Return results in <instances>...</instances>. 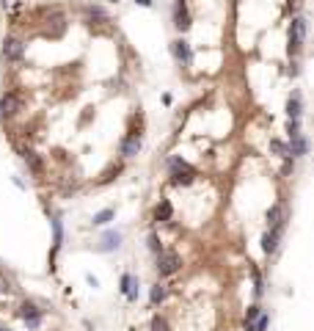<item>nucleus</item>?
<instances>
[{
  "label": "nucleus",
  "mask_w": 314,
  "mask_h": 331,
  "mask_svg": "<svg viewBox=\"0 0 314 331\" xmlns=\"http://www.w3.org/2000/svg\"><path fill=\"white\" fill-rule=\"evenodd\" d=\"M149 298H152V304L157 306V304L163 301V298H165V287H163V284H154L152 293H149Z\"/></svg>",
  "instance_id": "17"
},
{
  "label": "nucleus",
  "mask_w": 314,
  "mask_h": 331,
  "mask_svg": "<svg viewBox=\"0 0 314 331\" xmlns=\"http://www.w3.org/2000/svg\"><path fill=\"white\" fill-rule=\"evenodd\" d=\"M22 157H25V163L28 166H31V171H33V174H42V157H39V155L36 152H31V149H25V152H22Z\"/></svg>",
  "instance_id": "14"
},
{
  "label": "nucleus",
  "mask_w": 314,
  "mask_h": 331,
  "mask_svg": "<svg viewBox=\"0 0 314 331\" xmlns=\"http://www.w3.org/2000/svg\"><path fill=\"white\" fill-rule=\"evenodd\" d=\"M88 17H91V22L97 19V22H105V11L102 9H88Z\"/></svg>",
  "instance_id": "23"
},
{
  "label": "nucleus",
  "mask_w": 314,
  "mask_h": 331,
  "mask_svg": "<svg viewBox=\"0 0 314 331\" xmlns=\"http://www.w3.org/2000/svg\"><path fill=\"white\" fill-rule=\"evenodd\" d=\"M52 232H55V246H61V240H64V229H61V221L58 218L52 221Z\"/></svg>",
  "instance_id": "21"
},
{
  "label": "nucleus",
  "mask_w": 314,
  "mask_h": 331,
  "mask_svg": "<svg viewBox=\"0 0 314 331\" xmlns=\"http://www.w3.org/2000/svg\"><path fill=\"white\" fill-rule=\"evenodd\" d=\"M0 113H3V116L17 113V97H14V94H3V100H0Z\"/></svg>",
  "instance_id": "13"
},
{
  "label": "nucleus",
  "mask_w": 314,
  "mask_h": 331,
  "mask_svg": "<svg viewBox=\"0 0 314 331\" xmlns=\"http://www.w3.org/2000/svg\"><path fill=\"white\" fill-rule=\"evenodd\" d=\"M287 149H289V157H303L309 152V141H306L303 133H297V136H292V144Z\"/></svg>",
  "instance_id": "7"
},
{
  "label": "nucleus",
  "mask_w": 314,
  "mask_h": 331,
  "mask_svg": "<svg viewBox=\"0 0 314 331\" xmlns=\"http://www.w3.org/2000/svg\"><path fill=\"white\" fill-rule=\"evenodd\" d=\"M171 202H165V199H163L160 204H157V210H154V218L157 221H171Z\"/></svg>",
  "instance_id": "16"
},
{
  "label": "nucleus",
  "mask_w": 314,
  "mask_h": 331,
  "mask_svg": "<svg viewBox=\"0 0 314 331\" xmlns=\"http://www.w3.org/2000/svg\"><path fill=\"white\" fill-rule=\"evenodd\" d=\"M287 133H289V138H292V136H297V133H300V122H297V119H289Z\"/></svg>",
  "instance_id": "22"
},
{
  "label": "nucleus",
  "mask_w": 314,
  "mask_h": 331,
  "mask_svg": "<svg viewBox=\"0 0 314 331\" xmlns=\"http://www.w3.org/2000/svg\"><path fill=\"white\" fill-rule=\"evenodd\" d=\"M152 331H168V323L163 320V317H154V320H152Z\"/></svg>",
  "instance_id": "24"
},
{
  "label": "nucleus",
  "mask_w": 314,
  "mask_h": 331,
  "mask_svg": "<svg viewBox=\"0 0 314 331\" xmlns=\"http://www.w3.org/2000/svg\"><path fill=\"white\" fill-rule=\"evenodd\" d=\"M22 317H25L28 329H36V326L42 323V312H39L33 304H25V306H22Z\"/></svg>",
  "instance_id": "10"
},
{
  "label": "nucleus",
  "mask_w": 314,
  "mask_h": 331,
  "mask_svg": "<svg viewBox=\"0 0 314 331\" xmlns=\"http://www.w3.org/2000/svg\"><path fill=\"white\" fill-rule=\"evenodd\" d=\"M22 55H25V44L19 39H6L3 42V58L6 61H19Z\"/></svg>",
  "instance_id": "4"
},
{
  "label": "nucleus",
  "mask_w": 314,
  "mask_h": 331,
  "mask_svg": "<svg viewBox=\"0 0 314 331\" xmlns=\"http://www.w3.org/2000/svg\"><path fill=\"white\" fill-rule=\"evenodd\" d=\"M279 238H281V232H279V229L264 232V238H262V251H264V254H273V251L279 248Z\"/></svg>",
  "instance_id": "9"
},
{
  "label": "nucleus",
  "mask_w": 314,
  "mask_h": 331,
  "mask_svg": "<svg viewBox=\"0 0 314 331\" xmlns=\"http://www.w3.org/2000/svg\"><path fill=\"white\" fill-rule=\"evenodd\" d=\"M149 248H152V251H160V240H157V235H149Z\"/></svg>",
  "instance_id": "25"
},
{
  "label": "nucleus",
  "mask_w": 314,
  "mask_h": 331,
  "mask_svg": "<svg viewBox=\"0 0 314 331\" xmlns=\"http://www.w3.org/2000/svg\"><path fill=\"white\" fill-rule=\"evenodd\" d=\"M138 149H141V138L138 136H130V138L121 141V155H124V157H135Z\"/></svg>",
  "instance_id": "11"
},
{
  "label": "nucleus",
  "mask_w": 314,
  "mask_h": 331,
  "mask_svg": "<svg viewBox=\"0 0 314 331\" xmlns=\"http://www.w3.org/2000/svg\"><path fill=\"white\" fill-rule=\"evenodd\" d=\"M130 281H132V276H130V273H124V276H121V293H127Z\"/></svg>",
  "instance_id": "26"
},
{
  "label": "nucleus",
  "mask_w": 314,
  "mask_h": 331,
  "mask_svg": "<svg viewBox=\"0 0 314 331\" xmlns=\"http://www.w3.org/2000/svg\"><path fill=\"white\" fill-rule=\"evenodd\" d=\"M174 25L179 31H187L190 28V14H187V3L185 0H177V9H174Z\"/></svg>",
  "instance_id": "5"
},
{
  "label": "nucleus",
  "mask_w": 314,
  "mask_h": 331,
  "mask_svg": "<svg viewBox=\"0 0 314 331\" xmlns=\"http://www.w3.org/2000/svg\"><path fill=\"white\" fill-rule=\"evenodd\" d=\"M270 149H273V152H279L281 157H289V149H287V144H281V141H270Z\"/></svg>",
  "instance_id": "19"
},
{
  "label": "nucleus",
  "mask_w": 314,
  "mask_h": 331,
  "mask_svg": "<svg viewBox=\"0 0 314 331\" xmlns=\"http://www.w3.org/2000/svg\"><path fill=\"white\" fill-rule=\"evenodd\" d=\"M119 246H121V235L119 232H108L99 243V251H113V248H119Z\"/></svg>",
  "instance_id": "12"
},
{
  "label": "nucleus",
  "mask_w": 314,
  "mask_h": 331,
  "mask_svg": "<svg viewBox=\"0 0 314 331\" xmlns=\"http://www.w3.org/2000/svg\"><path fill=\"white\" fill-rule=\"evenodd\" d=\"M259 314H262V306H248V312H246V323H251V320H256V317H259Z\"/></svg>",
  "instance_id": "20"
},
{
  "label": "nucleus",
  "mask_w": 314,
  "mask_h": 331,
  "mask_svg": "<svg viewBox=\"0 0 314 331\" xmlns=\"http://www.w3.org/2000/svg\"><path fill=\"white\" fill-rule=\"evenodd\" d=\"M111 218H113V210L108 207V210H99L97 215H94V224H97V226H102V224H108Z\"/></svg>",
  "instance_id": "18"
},
{
  "label": "nucleus",
  "mask_w": 314,
  "mask_h": 331,
  "mask_svg": "<svg viewBox=\"0 0 314 331\" xmlns=\"http://www.w3.org/2000/svg\"><path fill=\"white\" fill-rule=\"evenodd\" d=\"M171 52H174V58L179 61V64H190V44L185 42V39H177V42L171 44Z\"/></svg>",
  "instance_id": "6"
},
{
  "label": "nucleus",
  "mask_w": 314,
  "mask_h": 331,
  "mask_svg": "<svg viewBox=\"0 0 314 331\" xmlns=\"http://www.w3.org/2000/svg\"><path fill=\"white\" fill-rule=\"evenodd\" d=\"M306 31H309V25H306L303 17L292 19V25H289V47H292V50H300V44H303V39H306Z\"/></svg>",
  "instance_id": "3"
},
{
  "label": "nucleus",
  "mask_w": 314,
  "mask_h": 331,
  "mask_svg": "<svg viewBox=\"0 0 314 331\" xmlns=\"http://www.w3.org/2000/svg\"><path fill=\"white\" fill-rule=\"evenodd\" d=\"M287 113H289V119H300V94H292V97H289Z\"/></svg>",
  "instance_id": "15"
},
{
  "label": "nucleus",
  "mask_w": 314,
  "mask_h": 331,
  "mask_svg": "<svg viewBox=\"0 0 314 331\" xmlns=\"http://www.w3.org/2000/svg\"><path fill=\"white\" fill-rule=\"evenodd\" d=\"M113 3H116V0H113Z\"/></svg>",
  "instance_id": "29"
},
{
  "label": "nucleus",
  "mask_w": 314,
  "mask_h": 331,
  "mask_svg": "<svg viewBox=\"0 0 314 331\" xmlns=\"http://www.w3.org/2000/svg\"><path fill=\"white\" fill-rule=\"evenodd\" d=\"M138 6H144V9H149V6H152V0H135Z\"/></svg>",
  "instance_id": "27"
},
{
  "label": "nucleus",
  "mask_w": 314,
  "mask_h": 331,
  "mask_svg": "<svg viewBox=\"0 0 314 331\" xmlns=\"http://www.w3.org/2000/svg\"><path fill=\"white\" fill-rule=\"evenodd\" d=\"M0 331H9V329H3V326H0Z\"/></svg>",
  "instance_id": "28"
},
{
  "label": "nucleus",
  "mask_w": 314,
  "mask_h": 331,
  "mask_svg": "<svg viewBox=\"0 0 314 331\" xmlns=\"http://www.w3.org/2000/svg\"><path fill=\"white\" fill-rule=\"evenodd\" d=\"M267 224H270V229L284 232V207H281V204H273L270 207V212H267Z\"/></svg>",
  "instance_id": "8"
},
{
  "label": "nucleus",
  "mask_w": 314,
  "mask_h": 331,
  "mask_svg": "<svg viewBox=\"0 0 314 331\" xmlns=\"http://www.w3.org/2000/svg\"><path fill=\"white\" fill-rule=\"evenodd\" d=\"M179 268H182L179 254H174V251H157V271H160V276H171Z\"/></svg>",
  "instance_id": "2"
},
{
  "label": "nucleus",
  "mask_w": 314,
  "mask_h": 331,
  "mask_svg": "<svg viewBox=\"0 0 314 331\" xmlns=\"http://www.w3.org/2000/svg\"><path fill=\"white\" fill-rule=\"evenodd\" d=\"M168 166H171V182H174V185H190L196 179V171L190 169L182 157H174Z\"/></svg>",
  "instance_id": "1"
}]
</instances>
